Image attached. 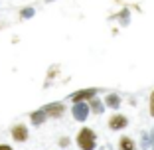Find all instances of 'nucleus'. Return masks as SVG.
<instances>
[{"label": "nucleus", "mask_w": 154, "mask_h": 150, "mask_svg": "<svg viewBox=\"0 0 154 150\" xmlns=\"http://www.w3.org/2000/svg\"><path fill=\"white\" fill-rule=\"evenodd\" d=\"M95 140H97V136L91 128H81L79 134H77V144H79L81 150H93L95 148Z\"/></svg>", "instance_id": "nucleus-1"}, {"label": "nucleus", "mask_w": 154, "mask_h": 150, "mask_svg": "<svg viewBox=\"0 0 154 150\" xmlns=\"http://www.w3.org/2000/svg\"><path fill=\"white\" fill-rule=\"evenodd\" d=\"M89 111H91L89 105H87L85 101H79V103H73L71 113H73V117H75L77 121H85V118L89 117Z\"/></svg>", "instance_id": "nucleus-2"}, {"label": "nucleus", "mask_w": 154, "mask_h": 150, "mask_svg": "<svg viewBox=\"0 0 154 150\" xmlns=\"http://www.w3.org/2000/svg\"><path fill=\"white\" fill-rule=\"evenodd\" d=\"M44 111H45V115H48V117L59 118V117H63V113H65V105H61V103H51V105H45Z\"/></svg>", "instance_id": "nucleus-3"}, {"label": "nucleus", "mask_w": 154, "mask_h": 150, "mask_svg": "<svg viewBox=\"0 0 154 150\" xmlns=\"http://www.w3.org/2000/svg\"><path fill=\"white\" fill-rule=\"evenodd\" d=\"M97 95V89H83V91H77L69 97V101L73 103H79V101H91L93 97Z\"/></svg>", "instance_id": "nucleus-4"}, {"label": "nucleus", "mask_w": 154, "mask_h": 150, "mask_svg": "<svg viewBox=\"0 0 154 150\" xmlns=\"http://www.w3.org/2000/svg\"><path fill=\"white\" fill-rule=\"evenodd\" d=\"M128 124V118L125 117V115H115V117L109 118V127L113 128V130H121V128H125Z\"/></svg>", "instance_id": "nucleus-5"}, {"label": "nucleus", "mask_w": 154, "mask_h": 150, "mask_svg": "<svg viewBox=\"0 0 154 150\" xmlns=\"http://www.w3.org/2000/svg\"><path fill=\"white\" fill-rule=\"evenodd\" d=\"M12 138L18 142H24L28 140V128L24 127V124H16V127L12 128Z\"/></svg>", "instance_id": "nucleus-6"}, {"label": "nucleus", "mask_w": 154, "mask_h": 150, "mask_svg": "<svg viewBox=\"0 0 154 150\" xmlns=\"http://www.w3.org/2000/svg\"><path fill=\"white\" fill-rule=\"evenodd\" d=\"M105 105L111 107V109H119L121 107V97L115 95V93H109V95L105 97Z\"/></svg>", "instance_id": "nucleus-7"}, {"label": "nucleus", "mask_w": 154, "mask_h": 150, "mask_svg": "<svg viewBox=\"0 0 154 150\" xmlns=\"http://www.w3.org/2000/svg\"><path fill=\"white\" fill-rule=\"evenodd\" d=\"M119 148L121 150H136V146H134V140H132V138L122 136L121 142H119Z\"/></svg>", "instance_id": "nucleus-8"}, {"label": "nucleus", "mask_w": 154, "mask_h": 150, "mask_svg": "<svg viewBox=\"0 0 154 150\" xmlns=\"http://www.w3.org/2000/svg\"><path fill=\"white\" fill-rule=\"evenodd\" d=\"M30 118H32V123H34V124H42L45 118H48V115H45L44 109H42V111H36V113H32V115H30Z\"/></svg>", "instance_id": "nucleus-9"}, {"label": "nucleus", "mask_w": 154, "mask_h": 150, "mask_svg": "<svg viewBox=\"0 0 154 150\" xmlns=\"http://www.w3.org/2000/svg\"><path fill=\"white\" fill-rule=\"evenodd\" d=\"M89 107H91V111H95V113H103V111H105V105L101 103L99 99H95V97L89 101Z\"/></svg>", "instance_id": "nucleus-10"}, {"label": "nucleus", "mask_w": 154, "mask_h": 150, "mask_svg": "<svg viewBox=\"0 0 154 150\" xmlns=\"http://www.w3.org/2000/svg\"><path fill=\"white\" fill-rule=\"evenodd\" d=\"M34 16V8H24L20 12V18H32Z\"/></svg>", "instance_id": "nucleus-11"}, {"label": "nucleus", "mask_w": 154, "mask_h": 150, "mask_svg": "<svg viewBox=\"0 0 154 150\" xmlns=\"http://www.w3.org/2000/svg\"><path fill=\"white\" fill-rule=\"evenodd\" d=\"M150 115L154 117V91H152V95H150Z\"/></svg>", "instance_id": "nucleus-12"}, {"label": "nucleus", "mask_w": 154, "mask_h": 150, "mask_svg": "<svg viewBox=\"0 0 154 150\" xmlns=\"http://www.w3.org/2000/svg\"><path fill=\"white\" fill-rule=\"evenodd\" d=\"M59 144H61V146H67L69 144V138L67 136H65V138H59Z\"/></svg>", "instance_id": "nucleus-13"}, {"label": "nucleus", "mask_w": 154, "mask_h": 150, "mask_svg": "<svg viewBox=\"0 0 154 150\" xmlns=\"http://www.w3.org/2000/svg\"><path fill=\"white\" fill-rule=\"evenodd\" d=\"M0 150H12V148H10L8 144H0Z\"/></svg>", "instance_id": "nucleus-14"}, {"label": "nucleus", "mask_w": 154, "mask_h": 150, "mask_svg": "<svg viewBox=\"0 0 154 150\" xmlns=\"http://www.w3.org/2000/svg\"><path fill=\"white\" fill-rule=\"evenodd\" d=\"M48 2H50V0H48Z\"/></svg>", "instance_id": "nucleus-15"}]
</instances>
